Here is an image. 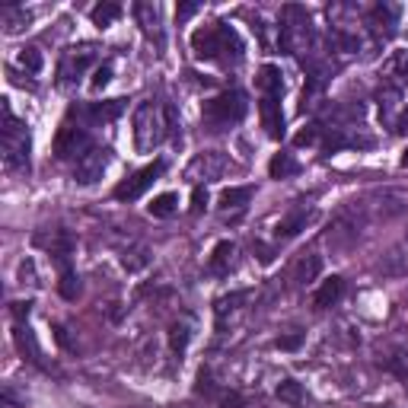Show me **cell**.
Segmentation results:
<instances>
[{
    "label": "cell",
    "mask_w": 408,
    "mask_h": 408,
    "mask_svg": "<svg viewBox=\"0 0 408 408\" xmlns=\"http://www.w3.org/2000/svg\"><path fill=\"white\" fill-rule=\"evenodd\" d=\"M192 48L195 58L201 61H220V64H240L242 61V38L240 32L227 23H211V26L198 29L192 36Z\"/></svg>",
    "instance_id": "cell-1"
},
{
    "label": "cell",
    "mask_w": 408,
    "mask_h": 408,
    "mask_svg": "<svg viewBox=\"0 0 408 408\" xmlns=\"http://www.w3.org/2000/svg\"><path fill=\"white\" fill-rule=\"evenodd\" d=\"M278 48L288 55H297L303 61V51H313V19L300 3H288L281 10L278 26Z\"/></svg>",
    "instance_id": "cell-2"
},
{
    "label": "cell",
    "mask_w": 408,
    "mask_h": 408,
    "mask_svg": "<svg viewBox=\"0 0 408 408\" xmlns=\"http://www.w3.org/2000/svg\"><path fill=\"white\" fill-rule=\"evenodd\" d=\"M3 102V128H0V147H3V166L7 169H29V128L10 109V99Z\"/></svg>",
    "instance_id": "cell-3"
},
{
    "label": "cell",
    "mask_w": 408,
    "mask_h": 408,
    "mask_svg": "<svg viewBox=\"0 0 408 408\" xmlns=\"http://www.w3.org/2000/svg\"><path fill=\"white\" fill-rule=\"evenodd\" d=\"M166 131H169L166 109H160L153 99L140 102L134 109V147H138V153H150L153 147H160Z\"/></svg>",
    "instance_id": "cell-4"
},
{
    "label": "cell",
    "mask_w": 408,
    "mask_h": 408,
    "mask_svg": "<svg viewBox=\"0 0 408 408\" xmlns=\"http://www.w3.org/2000/svg\"><path fill=\"white\" fill-rule=\"evenodd\" d=\"M246 109H249V99H246L242 90H223L220 96L204 102L201 118L211 131H223V128H230V125H240L246 118Z\"/></svg>",
    "instance_id": "cell-5"
},
{
    "label": "cell",
    "mask_w": 408,
    "mask_h": 408,
    "mask_svg": "<svg viewBox=\"0 0 408 408\" xmlns=\"http://www.w3.org/2000/svg\"><path fill=\"white\" fill-rule=\"evenodd\" d=\"M96 51H99L96 45L67 48L64 58H61V64H58V86H64V90L67 86H74L77 80H80V74L96 61Z\"/></svg>",
    "instance_id": "cell-6"
},
{
    "label": "cell",
    "mask_w": 408,
    "mask_h": 408,
    "mask_svg": "<svg viewBox=\"0 0 408 408\" xmlns=\"http://www.w3.org/2000/svg\"><path fill=\"white\" fill-rule=\"evenodd\" d=\"M93 147L90 144V134H86L84 125H71L64 121L55 134V157L58 160H80L86 150Z\"/></svg>",
    "instance_id": "cell-7"
},
{
    "label": "cell",
    "mask_w": 408,
    "mask_h": 408,
    "mask_svg": "<svg viewBox=\"0 0 408 408\" xmlns=\"http://www.w3.org/2000/svg\"><path fill=\"white\" fill-rule=\"evenodd\" d=\"M163 169H166V163H163V160H153L150 166L138 169L131 179H125V182L115 188V198H118V201H138V198L144 195L160 176H163Z\"/></svg>",
    "instance_id": "cell-8"
},
{
    "label": "cell",
    "mask_w": 408,
    "mask_h": 408,
    "mask_svg": "<svg viewBox=\"0 0 408 408\" xmlns=\"http://www.w3.org/2000/svg\"><path fill=\"white\" fill-rule=\"evenodd\" d=\"M396 23H399V7H392V3H377L364 16V26L370 29L377 42H390L396 36Z\"/></svg>",
    "instance_id": "cell-9"
},
{
    "label": "cell",
    "mask_w": 408,
    "mask_h": 408,
    "mask_svg": "<svg viewBox=\"0 0 408 408\" xmlns=\"http://www.w3.org/2000/svg\"><path fill=\"white\" fill-rule=\"evenodd\" d=\"M105 166H109V150L105 147H90L84 157L77 160V166H74L77 186H96V182L102 179V173H105Z\"/></svg>",
    "instance_id": "cell-10"
},
{
    "label": "cell",
    "mask_w": 408,
    "mask_h": 408,
    "mask_svg": "<svg viewBox=\"0 0 408 408\" xmlns=\"http://www.w3.org/2000/svg\"><path fill=\"white\" fill-rule=\"evenodd\" d=\"M223 166H227V160H223L220 153H198V157L188 163L186 176L192 179L195 186H201V182H211V179L220 176Z\"/></svg>",
    "instance_id": "cell-11"
},
{
    "label": "cell",
    "mask_w": 408,
    "mask_h": 408,
    "mask_svg": "<svg viewBox=\"0 0 408 408\" xmlns=\"http://www.w3.org/2000/svg\"><path fill=\"white\" fill-rule=\"evenodd\" d=\"M262 125L268 131V138L281 140L284 138V112H281V96H262L259 99Z\"/></svg>",
    "instance_id": "cell-12"
},
{
    "label": "cell",
    "mask_w": 408,
    "mask_h": 408,
    "mask_svg": "<svg viewBox=\"0 0 408 408\" xmlns=\"http://www.w3.org/2000/svg\"><path fill=\"white\" fill-rule=\"evenodd\" d=\"M233 262H236V242L220 240L214 246L211 259H207V268H211V275H230Z\"/></svg>",
    "instance_id": "cell-13"
},
{
    "label": "cell",
    "mask_w": 408,
    "mask_h": 408,
    "mask_svg": "<svg viewBox=\"0 0 408 408\" xmlns=\"http://www.w3.org/2000/svg\"><path fill=\"white\" fill-rule=\"evenodd\" d=\"M380 268L386 271V275H408V233L392 246L390 252H386V255H383Z\"/></svg>",
    "instance_id": "cell-14"
},
{
    "label": "cell",
    "mask_w": 408,
    "mask_h": 408,
    "mask_svg": "<svg viewBox=\"0 0 408 408\" xmlns=\"http://www.w3.org/2000/svg\"><path fill=\"white\" fill-rule=\"evenodd\" d=\"M399 96L402 90L396 84H383L380 86V93H377V99H380V118L383 125H399V118H396V105H399Z\"/></svg>",
    "instance_id": "cell-15"
},
{
    "label": "cell",
    "mask_w": 408,
    "mask_h": 408,
    "mask_svg": "<svg viewBox=\"0 0 408 408\" xmlns=\"http://www.w3.org/2000/svg\"><path fill=\"white\" fill-rule=\"evenodd\" d=\"M281 67L278 64H265L259 71V77H255V86H259L262 96H281L284 93V80H281Z\"/></svg>",
    "instance_id": "cell-16"
},
{
    "label": "cell",
    "mask_w": 408,
    "mask_h": 408,
    "mask_svg": "<svg viewBox=\"0 0 408 408\" xmlns=\"http://www.w3.org/2000/svg\"><path fill=\"white\" fill-rule=\"evenodd\" d=\"M342 290H344V281L338 278V275H332V278H325L322 281V288L313 294V306L316 309H329V306L338 303V297H342Z\"/></svg>",
    "instance_id": "cell-17"
},
{
    "label": "cell",
    "mask_w": 408,
    "mask_h": 408,
    "mask_svg": "<svg viewBox=\"0 0 408 408\" xmlns=\"http://www.w3.org/2000/svg\"><path fill=\"white\" fill-rule=\"evenodd\" d=\"M408 207V188H386L380 195V207L377 211L383 214V217H396V214H402Z\"/></svg>",
    "instance_id": "cell-18"
},
{
    "label": "cell",
    "mask_w": 408,
    "mask_h": 408,
    "mask_svg": "<svg viewBox=\"0 0 408 408\" xmlns=\"http://www.w3.org/2000/svg\"><path fill=\"white\" fill-rule=\"evenodd\" d=\"M252 201V186H230L220 192V211H242Z\"/></svg>",
    "instance_id": "cell-19"
},
{
    "label": "cell",
    "mask_w": 408,
    "mask_h": 408,
    "mask_svg": "<svg viewBox=\"0 0 408 408\" xmlns=\"http://www.w3.org/2000/svg\"><path fill=\"white\" fill-rule=\"evenodd\" d=\"M125 112V99H109V102H93L86 109V118L96 121V125H105V121H115Z\"/></svg>",
    "instance_id": "cell-20"
},
{
    "label": "cell",
    "mask_w": 408,
    "mask_h": 408,
    "mask_svg": "<svg viewBox=\"0 0 408 408\" xmlns=\"http://www.w3.org/2000/svg\"><path fill=\"white\" fill-rule=\"evenodd\" d=\"M118 16H121V3H115V0H102V3H96V7L90 10V19H93V26H99V29H109Z\"/></svg>",
    "instance_id": "cell-21"
},
{
    "label": "cell",
    "mask_w": 408,
    "mask_h": 408,
    "mask_svg": "<svg viewBox=\"0 0 408 408\" xmlns=\"http://www.w3.org/2000/svg\"><path fill=\"white\" fill-rule=\"evenodd\" d=\"M306 220H309V214H306V211L288 214V217L275 227V240H290V236H297V233L306 227Z\"/></svg>",
    "instance_id": "cell-22"
},
{
    "label": "cell",
    "mask_w": 408,
    "mask_h": 408,
    "mask_svg": "<svg viewBox=\"0 0 408 408\" xmlns=\"http://www.w3.org/2000/svg\"><path fill=\"white\" fill-rule=\"evenodd\" d=\"M150 217H160V220H166V217H173V214L179 211V195L176 192H163V195H157L153 201L147 204Z\"/></svg>",
    "instance_id": "cell-23"
},
{
    "label": "cell",
    "mask_w": 408,
    "mask_h": 408,
    "mask_svg": "<svg viewBox=\"0 0 408 408\" xmlns=\"http://www.w3.org/2000/svg\"><path fill=\"white\" fill-rule=\"evenodd\" d=\"M300 173V163L290 153H275L268 163V176L271 179H288V176H297Z\"/></svg>",
    "instance_id": "cell-24"
},
{
    "label": "cell",
    "mask_w": 408,
    "mask_h": 408,
    "mask_svg": "<svg viewBox=\"0 0 408 408\" xmlns=\"http://www.w3.org/2000/svg\"><path fill=\"white\" fill-rule=\"evenodd\" d=\"M188 342H192V322L188 319H179V322L169 325V348L176 354H186Z\"/></svg>",
    "instance_id": "cell-25"
},
{
    "label": "cell",
    "mask_w": 408,
    "mask_h": 408,
    "mask_svg": "<svg viewBox=\"0 0 408 408\" xmlns=\"http://www.w3.org/2000/svg\"><path fill=\"white\" fill-rule=\"evenodd\" d=\"M134 16H138V23L144 26V32H150V36H157L160 42V10L153 7V3H134Z\"/></svg>",
    "instance_id": "cell-26"
},
{
    "label": "cell",
    "mask_w": 408,
    "mask_h": 408,
    "mask_svg": "<svg viewBox=\"0 0 408 408\" xmlns=\"http://www.w3.org/2000/svg\"><path fill=\"white\" fill-rule=\"evenodd\" d=\"M386 74L396 80V86H408V51H396V55L386 61Z\"/></svg>",
    "instance_id": "cell-27"
},
{
    "label": "cell",
    "mask_w": 408,
    "mask_h": 408,
    "mask_svg": "<svg viewBox=\"0 0 408 408\" xmlns=\"http://www.w3.org/2000/svg\"><path fill=\"white\" fill-rule=\"evenodd\" d=\"M58 290H61V297H64V300H77V297H80V278L67 268V259H61V281H58Z\"/></svg>",
    "instance_id": "cell-28"
},
{
    "label": "cell",
    "mask_w": 408,
    "mask_h": 408,
    "mask_svg": "<svg viewBox=\"0 0 408 408\" xmlns=\"http://www.w3.org/2000/svg\"><path fill=\"white\" fill-rule=\"evenodd\" d=\"M319 271H322V255H306L297 265V281L300 284H309V281L319 278Z\"/></svg>",
    "instance_id": "cell-29"
},
{
    "label": "cell",
    "mask_w": 408,
    "mask_h": 408,
    "mask_svg": "<svg viewBox=\"0 0 408 408\" xmlns=\"http://www.w3.org/2000/svg\"><path fill=\"white\" fill-rule=\"evenodd\" d=\"M275 396H278L281 402H288V405H300V402H303V386H300L297 380H284V383H278Z\"/></svg>",
    "instance_id": "cell-30"
},
{
    "label": "cell",
    "mask_w": 408,
    "mask_h": 408,
    "mask_svg": "<svg viewBox=\"0 0 408 408\" xmlns=\"http://www.w3.org/2000/svg\"><path fill=\"white\" fill-rule=\"evenodd\" d=\"M3 23H7V32H19L29 23V13L23 7H3Z\"/></svg>",
    "instance_id": "cell-31"
},
{
    "label": "cell",
    "mask_w": 408,
    "mask_h": 408,
    "mask_svg": "<svg viewBox=\"0 0 408 408\" xmlns=\"http://www.w3.org/2000/svg\"><path fill=\"white\" fill-rule=\"evenodd\" d=\"M322 134H325V128L319 125V121H313V125H306L297 138H294V144H297V147H313V144H319Z\"/></svg>",
    "instance_id": "cell-32"
},
{
    "label": "cell",
    "mask_w": 408,
    "mask_h": 408,
    "mask_svg": "<svg viewBox=\"0 0 408 408\" xmlns=\"http://www.w3.org/2000/svg\"><path fill=\"white\" fill-rule=\"evenodd\" d=\"M19 64L26 67L29 74H38V71H42V55H38V48H23V51H19Z\"/></svg>",
    "instance_id": "cell-33"
},
{
    "label": "cell",
    "mask_w": 408,
    "mask_h": 408,
    "mask_svg": "<svg viewBox=\"0 0 408 408\" xmlns=\"http://www.w3.org/2000/svg\"><path fill=\"white\" fill-rule=\"evenodd\" d=\"M246 297H249V294H242V290H240V294H230V297H220L217 303H214V309H217V316L223 319V316H227V309H236V303H242Z\"/></svg>",
    "instance_id": "cell-34"
},
{
    "label": "cell",
    "mask_w": 408,
    "mask_h": 408,
    "mask_svg": "<svg viewBox=\"0 0 408 408\" xmlns=\"http://www.w3.org/2000/svg\"><path fill=\"white\" fill-rule=\"evenodd\" d=\"M16 342H19V348H23V351L29 348V357H32V361H38V348H36V342H32L29 329H16Z\"/></svg>",
    "instance_id": "cell-35"
},
{
    "label": "cell",
    "mask_w": 408,
    "mask_h": 408,
    "mask_svg": "<svg viewBox=\"0 0 408 408\" xmlns=\"http://www.w3.org/2000/svg\"><path fill=\"white\" fill-rule=\"evenodd\" d=\"M10 313L16 322H26L29 313H32V300H16V303H10Z\"/></svg>",
    "instance_id": "cell-36"
},
{
    "label": "cell",
    "mask_w": 408,
    "mask_h": 408,
    "mask_svg": "<svg viewBox=\"0 0 408 408\" xmlns=\"http://www.w3.org/2000/svg\"><path fill=\"white\" fill-rule=\"evenodd\" d=\"M112 80V64H102L93 71V90H105Z\"/></svg>",
    "instance_id": "cell-37"
},
{
    "label": "cell",
    "mask_w": 408,
    "mask_h": 408,
    "mask_svg": "<svg viewBox=\"0 0 408 408\" xmlns=\"http://www.w3.org/2000/svg\"><path fill=\"white\" fill-rule=\"evenodd\" d=\"M275 344H278L281 351H297L300 344H303V335H300V332H294V335H281V338H278Z\"/></svg>",
    "instance_id": "cell-38"
},
{
    "label": "cell",
    "mask_w": 408,
    "mask_h": 408,
    "mask_svg": "<svg viewBox=\"0 0 408 408\" xmlns=\"http://www.w3.org/2000/svg\"><path fill=\"white\" fill-rule=\"evenodd\" d=\"M204 207H207V188L195 186V192H192V214H201Z\"/></svg>",
    "instance_id": "cell-39"
},
{
    "label": "cell",
    "mask_w": 408,
    "mask_h": 408,
    "mask_svg": "<svg viewBox=\"0 0 408 408\" xmlns=\"http://www.w3.org/2000/svg\"><path fill=\"white\" fill-rule=\"evenodd\" d=\"M220 405H223V408H246V399H242L240 392H223V396H220Z\"/></svg>",
    "instance_id": "cell-40"
},
{
    "label": "cell",
    "mask_w": 408,
    "mask_h": 408,
    "mask_svg": "<svg viewBox=\"0 0 408 408\" xmlns=\"http://www.w3.org/2000/svg\"><path fill=\"white\" fill-rule=\"evenodd\" d=\"M198 13V3H182V7L176 10V19L182 23V19H188V16H195Z\"/></svg>",
    "instance_id": "cell-41"
},
{
    "label": "cell",
    "mask_w": 408,
    "mask_h": 408,
    "mask_svg": "<svg viewBox=\"0 0 408 408\" xmlns=\"http://www.w3.org/2000/svg\"><path fill=\"white\" fill-rule=\"evenodd\" d=\"M55 338H58V344H61V348H67V351L74 348V344H71V338H67V329H64V325H55Z\"/></svg>",
    "instance_id": "cell-42"
},
{
    "label": "cell",
    "mask_w": 408,
    "mask_h": 408,
    "mask_svg": "<svg viewBox=\"0 0 408 408\" xmlns=\"http://www.w3.org/2000/svg\"><path fill=\"white\" fill-rule=\"evenodd\" d=\"M195 392H214V386H211V373H204V370H201V377H198V386H195Z\"/></svg>",
    "instance_id": "cell-43"
},
{
    "label": "cell",
    "mask_w": 408,
    "mask_h": 408,
    "mask_svg": "<svg viewBox=\"0 0 408 408\" xmlns=\"http://www.w3.org/2000/svg\"><path fill=\"white\" fill-rule=\"evenodd\" d=\"M390 370L396 373V377H402V380H405V377H408V367H402L399 361H392V364H390Z\"/></svg>",
    "instance_id": "cell-44"
},
{
    "label": "cell",
    "mask_w": 408,
    "mask_h": 408,
    "mask_svg": "<svg viewBox=\"0 0 408 408\" xmlns=\"http://www.w3.org/2000/svg\"><path fill=\"white\" fill-rule=\"evenodd\" d=\"M396 131H402V134H408V109L399 115V125H396Z\"/></svg>",
    "instance_id": "cell-45"
},
{
    "label": "cell",
    "mask_w": 408,
    "mask_h": 408,
    "mask_svg": "<svg viewBox=\"0 0 408 408\" xmlns=\"http://www.w3.org/2000/svg\"><path fill=\"white\" fill-rule=\"evenodd\" d=\"M402 166L408 169V147H405V153H402Z\"/></svg>",
    "instance_id": "cell-46"
}]
</instances>
